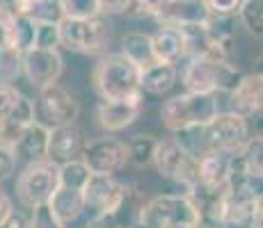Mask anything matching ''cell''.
<instances>
[{
  "label": "cell",
  "instance_id": "26",
  "mask_svg": "<svg viewBox=\"0 0 263 228\" xmlns=\"http://www.w3.org/2000/svg\"><path fill=\"white\" fill-rule=\"evenodd\" d=\"M156 149H158V139L151 135H135L126 141V151H128V162L133 167H151L156 160Z\"/></svg>",
  "mask_w": 263,
  "mask_h": 228
},
{
  "label": "cell",
  "instance_id": "24",
  "mask_svg": "<svg viewBox=\"0 0 263 228\" xmlns=\"http://www.w3.org/2000/svg\"><path fill=\"white\" fill-rule=\"evenodd\" d=\"M121 55H124L126 59H130L135 67H140L142 71L158 62L154 55L151 37L144 32H126L124 37H121Z\"/></svg>",
  "mask_w": 263,
  "mask_h": 228
},
{
  "label": "cell",
  "instance_id": "13",
  "mask_svg": "<svg viewBox=\"0 0 263 228\" xmlns=\"http://www.w3.org/2000/svg\"><path fill=\"white\" fill-rule=\"evenodd\" d=\"M176 30L181 32L185 46V57H220V59H229L231 48H224L222 44H217L213 39V34L209 32L204 23H183L176 25Z\"/></svg>",
  "mask_w": 263,
  "mask_h": 228
},
{
  "label": "cell",
  "instance_id": "27",
  "mask_svg": "<svg viewBox=\"0 0 263 228\" xmlns=\"http://www.w3.org/2000/svg\"><path fill=\"white\" fill-rule=\"evenodd\" d=\"M34 34H37V21H32L25 14H14L12 21V39L9 46L18 53H25L34 46Z\"/></svg>",
  "mask_w": 263,
  "mask_h": 228
},
{
  "label": "cell",
  "instance_id": "37",
  "mask_svg": "<svg viewBox=\"0 0 263 228\" xmlns=\"http://www.w3.org/2000/svg\"><path fill=\"white\" fill-rule=\"evenodd\" d=\"M16 153H14L12 146H5L0 144V182L7 180L9 176L14 174V169H16Z\"/></svg>",
  "mask_w": 263,
  "mask_h": 228
},
{
  "label": "cell",
  "instance_id": "38",
  "mask_svg": "<svg viewBox=\"0 0 263 228\" xmlns=\"http://www.w3.org/2000/svg\"><path fill=\"white\" fill-rule=\"evenodd\" d=\"M204 3L211 9V14H229V16H236L242 0H204Z\"/></svg>",
  "mask_w": 263,
  "mask_h": 228
},
{
  "label": "cell",
  "instance_id": "43",
  "mask_svg": "<svg viewBox=\"0 0 263 228\" xmlns=\"http://www.w3.org/2000/svg\"><path fill=\"white\" fill-rule=\"evenodd\" d=\"M254 135L256 137H263V112L256 114V121H254Z\"/></svg>",
  "mask_w": 263,
  "mask_h": 228
},
{
  "label": "cell",
  "instance_id": "1",
  "mask_svg": "<svg viewBox=\"0 0 263 228\" xmlns=\"http://www.w3.org/2000/svg\"><path fill=\"white\" fill-rule=\"evenodd\" d=\"M94 89L105 100H142V69L124 55H108L94 67Z\"/></svg>",
  "mask_w": 263,
  "mask_h": 228
},
{
  "label": "cell",
  "instance_id": "33",
  "mask_svg": "<svg viewBox=\"0 0 263 228\" xmlns=\"http://www.w3.org/2000/svg\"><path fill=\"white\" fill-rule=\"evenodd\" d=\"M34 46L37 48H60V23H37V34H34Z\"/></svg>",
  "mask_w": 263,
  "mask_h": 228
},
{
  "label": "cell",
  "instance_id": "42",
  "mask_svg": "<svg viewBox=\"0 0 263 228\" xmlns=\"http://www.w3.org/2000/svg\"><path fill=\"white\" fill-rule=\"evenodd\" d=\"M252 226H254V228H263V196L259 199V205H256V212H254V219H252Z\"/></svg>",
  "mask_w": 263,
  "mask_h": 228
},
{
  "label": "cell",
  "instance_id": "32",
  "mask_svg": "<svg viewBox=\"0 0 263 228\" xmlns=\"http://www.w3.org/2000/svg\"><path fill=\"white\" fill-rule=\"evenodd\" d=\"M67 224L60 221V217L53 212L48 203H39L32 208V217H30V228H64Z\"/></svg>",
  "mask_w": 263,
  "mask_h": 228
},
{
  "label": "cell",
  "instance_id": "30",
  "mask_svg": "<svg viewBox=\"0 0 263 228\" xmlns=\"http://www.w3.org/2000/svg\"><path fill=\"white\" fill-rule=\"evenodd\" d=\"M23 73V53L14 48L0 50V82L12 85Z\"/></svg>",
  "mask_w": 263,
  "mask_h": 228
},
{
  "label": "cell",
  "instance_id": "18",
  "mask_svg": "<svg viewBox=\"0 0 263 228\" xmlns=\"http://www.w3.org/2000/svg\"><path fill=\"white\" fill-rule=\"evenodd\" d=\"M211 16V9L204 0H172L167 7L156 16L160 25H183V23H204Z\"/></svg>",
  "mask_w": 263,
  "mask_h": 228
},
{
  "label": "cell",
  "instance_id": "23",
  "mask_svg": "<svg viewBox=\"0 0 263 228\" xmlns=\"http://www.w3.org/2000/svg\"><path fill=\"white\" fill-rule=\"evenodd\" d=\"M14 14H25L37 23H60L62 5L60 0H5Z\"/></svg>",
  "mask_w": 263,
  "mask_h": 228
},
{
  "label": "cell",
  "instance_id": "20",
  "mask_svg": "<svg viewBox=\"0 0 263 228\" xmlns=\"http://www.w3.org/2000/svg\"><path fill=\"white\" fill-rule=\"evenodd\" d=\"M48 137H50V130L46 126L39 123V121H32V123L18 135L16 144H14L12 149H14V153H16V158H23L28 162L42 160L48 155Z\"/></svg>",
  "mask_w": 263,
  "mask_h": 228
},
{
  "label": "cell",
  "instance_id": "21",
  "mask_svg": "<svg viewBox=\"0 0 263 228\" xmlns=\"http://www.w3.org/2000/svg\"><path fill=\"white\" fill-rule=\"evenodd\" d=\"M48 205L53 208V212L60 217V221L71 224V221H76L85 210H87L85 190H73V187L58 185V190H55L53 196H50Z\"/></svg>",
  "mask_w": 263,
  "mask_h": 228
},
{
  "label": "cell",
  "instance_id": "12",
  "mask_svg": "<svg viewBox=\"0 0 263 228\" xmlns=\"http://www.w3.org/2000/svg\"><path fill=\"white\" fill-rule=\"evenodd\" d=\"M64 71V59L58 48H37L32 46L23 53V75L37 89L55 85Z\"/></svg>",
  "mask_w": 263,
  "mask_h": 228
},
{
  "label": "cell",
  "instance_id": "5",
  "mask_svg": "<svg viewBox=\"0 0 263 228\" xmlns=\"http://www.w3.org/2000/svg\"><path fill=\"white\" fill-rule=\"evenodd\" d=\"M60 42L64 48L76 53L96 55L110 46V23L103 14L92 18H71L62 16L60 21Z\"/></svg>",
  "mask_w": 263,
  "mask_h": 228
},
{
  "label": "cell",
  "instance_id": "9",
  "mask_svg": "<svg viewBox=\"0 0 263 228\" xmlns=\"http://www.w3.org/2000/svg\"><path fill=\"white\" fill-rule=\"evenodd\" d=\"M78 114V100L58 82L39 89L37 100H34V121L44 123L48 130L58 128V126L76 123Z\"/></svg>",
  "mask_w": 263,
  "mask_h": 228
},
{
  "label": "cell",
  "instance_id": "11",
  "mask_svg": "<svg viewBox=\"0 0 263 228\" xmlns=\"http://www.w3.org/2000/svg\"><path fill=\"white\" fill-rule=\"evenodd\" d=\"M130 185L119 182L115 176H94L85 185V203L94 215H119L128 199Z\"/></svg>",
  "mask_w": 263,
  "mask_h": 228
},
{
  "label": "cell",
  "instance_id": "8",
  "mask_svg": "<svg viewBox=\"0 0 263 228\" xmlns=\"http://www.w3.org/2000/svg\"><path fill=\"white\" fill-rule=\"evenodd\" d=\"M206 146L224 153H240L245 144L252 139V126L247 116H242L234 110L217 112L209 123L204 126Z\"/></svg>",
  "mask_w": 263,
  "mask_h": 228
},
{
  "label": "cell",
  "instance_id": "14",
  "mask_svg": "<svg viewBox=\"0 0 263 228\" xmlns=\"http://www.w3.org/2000/svg\"><path fill=\"white\" fill-rule=\"evenodd\" d=\"M142 112V100H105L96 105V121L105 133H119L135 123Z\"/></svg>",
  "mask_w": 263,
  "mask_h": 228
},
{
  "label": "cell",
  "instance_id": "41",
  "mask_svg": "<svg viewBox=\"0 0 263 228\" xmlns=\"http://www.w3.org/2000/svg\"><path fill=\"white\" fill-rule=\"evenodd\" d=\"M14 210V205H12V199H9V194L0 187V224L5 221V217L9 215V212Z\"/></svg>",
  "mask_w": 263,
  "mask_h": 228
},
{
  "label": "cell",
  "instance_id": "25",
  "mask_svg": "<svg viewBox=\"0 0 263 228\" xmlns=\"http://www.w3.org/2000/svg\"><path fill=\"white\" fill-rule=\"evenodd\" d=\"M176 80H179V71L174 64L156 62L142 71V91L151 96H163L174 87Z\"/></svg>",
  "mask_w": 263,
  "mask_h": 228
},
{
  "label": "cell",
  "instance_id": "16",
  "mask_svg": "<svg viewBox=\"0 0 263 228\" xmlns=\"http://www.w3.org/2000/svg\"><path fill=\"white\" fill-rule=\"evenodd\" d=\"M83 149H85V137H83V130H80L78 126L76 123L58 126V128L50 130L46 158L58 162V164H62V162L80 158Z\"/></svg>",
  "mask_w": 263,
  "mask_h": 228
},
{
  "label": "cell",
  "instance_id": "28",
  "mask_svg": "<svg viewBox=\"0 0 263 228\" xmlns=\"http://www.w3.org/2000/svg\"><path fill=\"white\" fill-rule=\"evenodd\" d=\"M89 178H92V171L87 169V164H85L80 158L60 164V182L58 185L73 187V190H85V185L89 182Z\"/></svg>",
  "mask_w": 263,
  "mask_h": 228
},
{
  "label": "cell",
  "instance_id": "34",
  "mask_svg": "<svg viewBox=\"0 0 263 228\" xmlns=\"http://www.w3.org/2000/svg\"><path fill=\"white\" fill-rule=\"evenodd\" d=\"M170 3H172V0H133L126 14L135 12L138 16H151V18H156L165 7H167Z\"/></svg>",
  "mask_w": 263,
  "mask_h": 228
},
{
  "label": "cell",
  "instance_id": "4",
  "mask_svg": "<svg viewBox=\"0 0 263 228\" xmlns=\"http://www.w3.org/2000/svg\"><path fill=\"white\" fill-rule=\"evenodd\" d=\"M199 212L188 194H160L144 201L138 228H197Z\"/></svg>",
  "mask_w": 263,
  "mask_h": 228
},
{
  "label": "cell",
  "instance_id": "6",
  "mask_svg": "<svg viewBox=\"0 0 263 228\" xmlns=\"http://www.w3.org/2000/svg\"><path fill=\"white\" fill-rule=\"evenodd\" d=\"M60 182V164L48 158L32 160L16 178V194L23 205L34 208L48 203Z\"/></svg>",
  "mask_w": 263,
  "mask_h": 228
},
{
  "label": "cell",
  "instance_id": "15",
  "mask_svg": "<svg viewBox=\"0 0 263 228\" xmlns=\"http://www.w3.org/2000/svg\"><path fill=\"white\" fill-rule=\"evenodd\" d=\"M231 164H234V153H224V151H217L209 146L201 153H197V176H199L197 182L213 187L229 185Z\"/></svg>",
  "mask_w": 263,
  "mask_h": 228
},
{
  "label": "cell",
  "instance_id": "31",
  "mask_svg": "<svg viewBox=\"0 0 263 228\" xmlns=\"http://www.w3.org/2000/svg\"><path fill=\"white\" fill-rule=\"evenodd\" d=\"M60 5H62L64 16L71 18H92L103 14L99 0H60Z\"/></svg>",
  "mask_w": 263,
  "mask_h": 228
},
{
  "label": "cell",
  "instance_id": "40",
  "mask_svg": "<svg viewBox=\"0 0 263 228\" xmlns=\"http://www.w3.org/2000/svg\"><path fill=\"white\" fill-rule=\"evenodd\" d=\"M0 228H30V219L21 210H12L7 217H5V221L0 224Z\"/></svg>",
  "mask_w": 263,
  "mask_h": 228
},
{
  "label": "cell",
  "instance_id": "39",
  "mask_svg": "<svg viewBox=\"0 0 263 228\" xmlns=\"http://www.w3.org/2000/svg\"><path fill=\"white\" fill-rule=\"evenodd\" d=\"M133 0H99L103 14H126Z\"/></svg>",
  "mask_w": 263,
  "mask_h": 228
},
{
  "label": "cell",
  "instance_id": "35",
  "mask_svg": "<svg viewBox=\"0 0 263 228\" xmlns=\"http://www.w3.org/2000/svg\"><path fill=\"white\" fill-rule=\"evenodd\" d=\"M21 91H18L14 85H7V82H0V123L5 121V116L9 114V110L14 108V103L18 100Z\"/></svg>",
  "mask_w": 263,
  "mask_h": 228
},
{
  "label": "cell",
  "instance_id": "10",
  "mask_svg": "<svg viewBox=\"0 0 263 228\" xmlns=\"http://www.w3.org/2000/svg\"><path fill=\"white\" fill-rule=\"evenodd\" d=\"M80 160L87 164V169L94 176H115L128 164L126 141L117 139V137H110V135L89 139V141H85Z\"/></svg>",
  "mask_w": 263,
  "mask_h": 228
},
{
  "label": "cell",
  "instance_id": "17",
  "mask_svg": "<svg viewBox=\"0 0 263 228\" xmlns=\"http://www.w3.org/2000/svg\"><path fill=\"white\" fill-rule=\"evenodd\" d=\"M231 110L242 116H256L263 112V75L252 73L242 75L238 87L229 94Z\"/></svg>",
  "mask_w": 263,
  "mask_h": 228
},
{
  "label": "cell",
  "instance_id": "7",
  "mask_svg": "<svg viewBox=\"0 0 263 228\" xmlns=\"http://www.w3.org/2000/svg\"><path fill=\"white\" fill-rule=\"evenodd\" d=\"M154 164L160 176L179 182L185 190L199 180V176H197V155L185 144H181L179 137H167V139L158 141Z\"/></svg>",
  "mask_w": 263,
  "mask_h": 228
},
{
  "label": "cell",
  "instance_id": "29",
  "mask_svg": "<svg viewBox=\"0 0 263 228\" xmlns=\"http://www.w3.org/2000/svg\"><path fill=\"white\" fill-rule=\"evenodd\" d=\"M238 18L252 37H263V0H242Z\"/></svg>",
  "mask_w": 263,
  "mask_h": 228
},
{
  "label": "cell",
  "instance_id": "2",
  "mask_svg": "<svg viewBox=\"0 0 263 228\" xmlns=\"http://www.w3.org/2000/svg\"><path fill=\"white\" fill-rule=\"evenodd\" d=\"M242 73L229 59L220 57H188L181 82L185 91L199 94H231L238 87Z\"/></svg>",
  "mask_w": 263,
  "mask_h": 228
},
{
  "label": "cell",
  "instance_id": "44",
  "mask_svg": "<svg viewBox=\"0 0 263 228\" xmlns=\"http://www.w3.org/2000/svg\"><path fill=\"white\" fill-rule=\"evenodd\" d=\"M254 73H261V75H263V57L259 59V62H256V71H254Z\"/></svg>",
  "mask_w": 263,
  "mask_h": 228
},
{
  "label": "cell",
  "instance_id": "3",
  "mask_svg": "<svg viewBox=\"0 0 263 228\" xmlns=\"http://www.w3.org/2000/svg\"><path fill=\"white\" fill-rule=\"evenodd\" d=\"M220 112L217 94H199V91H185L174 98L165 100L160 108V121L170 133H181L188 128L206 126Z\"/></svg>",
  "mask_w": 263,
  "mask_h": 228
},
{
  "label": "cell",
  "instance_id": "19",
  "mask_svg": "<svg viewBox=\"0 0 263 228\" xmlns=\"http://www.w3.org/2000/svg\"><path fill=\"white\" fill-rule=\"evenodd\" d=\"M34 121V103L28 96H18V100L14 103V108L9 110V114L5 116V121L0 123V144L14 146L18 139V135L28 128Z\"/></svg>",
  "mask_w": 263,
  "mask_h": 228
},
{
  "label": "cell",
  "instance_id": "36",
  "mask_svg": "<svg viewBox=\"0 0 263 228\" xmlns=\"http://www.w3.org/2000/svg\"><path fill=\"white\" fill-rule=\"evenodd\" d=\"M12 21H14V12L9 9L7 3L0 5V50L3 48H12L9 39H12Z\"/></svg>",
  "mask_w": 263,
  "mask_h": 228
},
{
  "label": "cell",
  "instance_id": "22",
  "mask_svg": "<svg viewBox=\"0 0 263 228\" xmlns=\"http://www.w3.org/2000/svg\"><path fill=\"white\" fill-rule=\"evenodd\" d=\"M151 46H154V55L158 62L176 64L179 59L185 57V46L181 39V32L172 25H160L156 34H151Z\"/></svg>",
  "mask_w": 263,
  "mask_h": 228
}]
</instances>
